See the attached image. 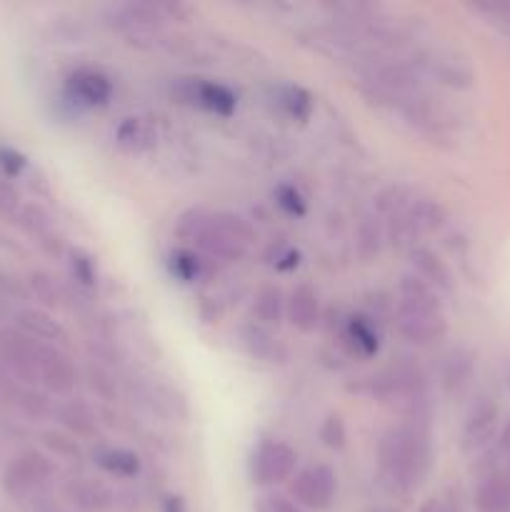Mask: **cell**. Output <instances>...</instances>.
Masks as SVG:
<instances>
[{"instance_id":"cell-23","label":"cell","mask_w":510,"mask_h":512,"mask_svg":"<svg viewBox=\"0 0 510 512\" xmlns=\"http://www.w3.org/2000/svg\"><path fill=\"white\" fill-rule=\"evenodd\" d=\"M408 215L415 233H418V238L420 235L438 233V230L445 225V220H448V210H445V205L440 203V200L428 198V195H418V198L410 203Z\"/></svg>"},{"instance_id":"cell-20","label":"cell","mask_w":510,"mask_h":512,"mask_svg":"<svg viewBox=\"0 0 510 512\" xmlns=\"http://www.w3.org/2000/svg\"><path fill=\"white\" fill-rule=\"evenodd\" d=\"M58 420L73 438L95 440L98 438V420L83 400H68L58 408Z\"/></svg>"},{"instance_id":"cell-3","label":"cell","mask_w":510,"mask_h":512,"mask_svg":"<svg viewBox=\"0 0 510 512\" xmlns=\"http://www.w3.org/2000/svg\"><path fill=\"white\" fill-rule=\"evenodd\" d=\"M55 465L38 450H23L8 463L3 473V488L13 500H30L53 480Z\"/></svg>"},{"instance_id":"cell-28","label":"cell","mask_w":510,"mask_h":512,"mask_svg":"<svg viewBox=\"0 0 510 512\" xmlns=\"http://www.w3.org/2000/svg\"><path fill=\"white\" fill-rule=\"evenodd\" d=\"M400 303H408V305H418V308H433V310H443L440 305L438 293L435 288H430L423 278L418 275H405L400 280Z\"/></svg>"},{"instance_id":"cell-30","label":"cell","mask_w":510,"mask_h":512,"mask_svg":"<svg viewBox=\"0 0 510 512\" xmlns=\"http://www.w3.org/2000/svg\"><path fill=\"white\" fill-rule=\"evenodd\" d=\"M28 285L30 290H33L35 298H38L45 308H60V305H63V285H60L53 275L45 273V270H33V273L28 275Z\"/></svg>"},{"instance_id":"cell-12","label":"cell","mask_w":510,"mask_h":512,"mask_svg":"<svg viewBox=\"0 0 510 512\" xmlns=\"http://www.w3.org/2000/svg\"><path fill=\"white\" fill-rule=\"evenodd\" d=\"M65 500L83 512H105L115 505V493L95 478H73L63 488Z\"/></svg>"},{"instance_id":"cell-22","label":"cell","mask_w":510,"mask_h":512,"mask_svg":"<svg viewBox=\"0 0 510 512\" xmlns=\"http://www.w3.org/2000/svg\"><path fill=\"white\" fill-rule=\"evenodd\" d=\"M343 338L363 358H373L380 350V333L375 328L373 318H368V315H350L348 323H345Z\"/></svg>"},{"instance_id":"cell-19","label":"cell","mask_w":510,"mask_h":512,"mask_svg":"<svg viewBox=\"0 0 510 512\" xmlns=\"http://www.w3.org/2000/svg\"><path fill=\"white\" fill-rule=\"evenodd\" d=\"M15 223H18L20 228L30 235V238L38 240L40 248H45L48 253H53V255L60 253V235L55 233L53 223H50V215L45 213L40 205H35V203L23 205V210H20V215Z\"/></svg>"},{"instance_id":"cell-37","label":"cell","mask_w":510,"mask_h":512,"mask_svg":"<svg viewBox=\"0 0 510 512\" xmlns=\"http://www.w3.org/2000/svg\"><path fill=\"white\" fill-rule=\"evenodd\" d=\"M275 203L280 205V210H285L288 215H295V218H303L308 205H305L303 195L293 188V185H280L275 190Z\"/></svg>"},{"instance_id":"cell-29","label":"cell","mask_w":510,"mask_h":512,"mask_svg":"<svg viewBox=\"0 0 510 512\" xmlns=\"http://www.w3.org/2000/svg\"><path fill=\"white\" fill-rule=\"evenodd\" d=\"M415 198H418V195H415V190L410 188V185H388V188H383L375 195V210H378L383 218H390V215L400 213V210H408Z\"/></svg>"},{"instance_id":"cell-39","label":"cell","mask_w":510,"mask_h":512,"mask_svg":"<svg viewBox=\"0 0 510 512\" xmlns=\"http://www.w3.org/2000/svg\"><path fill=\"white\" fill-rule=\"evenodd\" d=\"M18 405L28 418H43L48 413V398L35 390H25V393L18 395Z\"/></svg>"},{"instance_id":"cell-18","label":"cell","mask_w":510,"mask_h":512,"mask_svg":"<svg viewBox=\"0 0 510 512\" xmlns=\"http://www.w3.org/2000/svg\"><path fill=\"white\" fill-rule=\"evenodd\" d=\"M18 330H23L28 338L38 340V343L55 345V348L68 345V333H65L63 325L50 318L48 313H43V310H23L18 315Z\"/></svg>"},{"instance_id":"cell-40","label":"cell","mask_w":510,"mask_h":512,"mask_svg":"<svg viewBox=\"0 0 510 512\" xmlns=\"http://www.w3.org/2000/svg\"><path fill=\"white\" fill-rule=\"evenodd\" d=\"M25 165H28V160H25L23 153H18V150L13 148H0V170H3L8 178H18L25 170Z\"/></svg>"},{"instance_id":"cell-8","label":"cell","mask_w":510,"mask_h":512,"mask_svg":"<svg viewBox=\"0 0 510 512\" xmlns=\"http://www.w3.org/2000/svg\"><path fill=\"white\" fill-rule=\"evenodd\" d=\"M175 93H178V98H183V103L198 105V108L220 115V118H230L235 113V105H238L233 90L200 78H183Z\"/></svg>"},{"instance_id":"cell-1","label":"cell","mask_w":510,"mask_h":512,"mask_svg":"<svg viewBox=\"0 0 510 512\" xmlns=\"http://www.w3.org/2000/svg\"><path fill=\"white\" fill-rule=\"evenodd\" d=\"M433 463V445H430L428 423H405L385 430L378 443V465L385 480L398 490H413L428 475Z\"/></svg>"},{"instance_id":"cell-32","label":"cell","mask_w":510,"mask_h":512,"mask_svg":"<svg viewBox=\"0 0 510 512\" xmlns=\"http://www.w3.org/2000/svg\"><path fill=\"white\" fill-rule=\"evenodd\" d=\"M215 223H218V228L223 230V233H228L230 238L238 240V243L245 245V248H248V245L258 238V233H255L253 225L235 213H215Z\"/></svg>"},{"instance_id":"cell-9","label":"cell","mask_w":510,"mask_h":512,"mask_svg":"<svg viewBox=\"0 0 510 512\" xmlns=\"http://www.w3.org/2000/svg\"><path fill=\"white\" fill-rule=\"evenodd\" d=\"M495 428H498V403L488 395H480L470 405L468 415H465L463 433H460V445H463L465 453L483 450L493 440Z\"/></svg>"},{"instance_id":"cell-16","label":"cell","mask_w":510,"mask_h":512,"mask_svg":"<svg viewBox=\"0 0 510 512\" xmlns=\"http://www.w3.org/2000/svg\"><path fill=\"white\" fill-rule=\"evenodd\" d=\"M240 345H243L250 358L263 360V363L275 365L288 360V348L270 330H265L263 325H245L240 330Z\"/></svg>"},{"instance_id":"cell-11","label":"cell","mask_w":510,"mask_h":512,"mask_svg":"<svg viewBox=\"0 0 510 512\" xmlns=\"http://www.w3.org/2000/svg\"><path fill=\"white\" fill-rule=\"evenodd\" d=\"M68 95L80 105H108L113 98V83L100 70L78 68L68 75Z\"/></svg>"},{"instance_id":"cell-44","label":"cell","mask_w":510,"mask_h":512,"mask_svg":"<svg viewBox=\"0 0 510 512\" xmlns=\"http://www.w3.org/2000/svg\"><path fill=\"white\" fill-rule=\"evenodd\" d=\"M505 460H508V465H505V468H508V470H510V455H508V458H505Z\"/></svg>"},{"instance_id":"cell-36","label":"cell","mask_w":510,"mask_h":512,"mask_svg":"<svg viewBox=\"0 0 510 512\" xmlns=\"http://www.w3.org/2000/svg\"><path fill=\"white\" fill-rule=\"evenodd\" d=\"M88 385L93 388V393L98 395V398L108 400V403H113V400L118 398V390H115V380L110 378L108 370L100 368V365H90V368H88Z\"/></svg>"},{"instance_id":"cell-27","label":"cell","mask_w":510,"mask_h":512,"mask_svg":"<svg viewBox=\"0 0 510 512\" xmlns=\"http://www.w3.org/2000/svg\"><path fill=\"white\" fill-rule=\"evenodd\" d=\"M253 313L263 325H278L285 318V298L280 288H275V285L260 288L253 300Z\"/></svg>"},{"instance_id":"cell-5","label":"cell","mask_w":510,"mask_h":512,"mask_svg":"<svg viewBox=\"0 0 510 512\" xmlns=\"http://www.w3.org/2000/svg\"><path fill=\"white\" fill-rule=\"evenodd\" d=\"M395 328L408 343L430 345L448 333V320L443 310L418 308V305L400 303L395 305Z\"/></svg>"},{"instance_id":"cell-6","label":"cell","mask_w":510,"mask_h":512,"mask_svg":"<svg viewBox=\"0 0 510 512\" xmlns=\"http://www.w3.org/2000/svg\"><path fill=\"white\" fill-rule=\"evenodd\" d=\"M38 353L40 343L38 340L28 338L23 330H0V360L5 368L23 383L35 385L38 380Z\"/></svg>"},{"instance_id":"cell-4","label":"cell","mask_w":510,"mask_h":512,"mask_svg":"<svg viewBox=\"0 0 510 512\" xmlns=\"http://www.w3.org/2000/svg\"><path fill=\"white\" fill-rule=\"evenodd\" d=\"M298 455L288 443L280 440H263L250 458V478L260 488H273L285 483L295 473Z\"/></svg>"},{"instance_id":"cell-21","label":"cell","mask_w":510,"mask_h":512,"mask_svg":"<svg viewBox=\"0 0 510 512\" xmlns=\"http://www.w3.org/2000/svg\"><path fill=\"white\" fill-rule=\"evenodd\" d=\"M475 373V358L468 348H453L445 355L443 385L448 393H463Z\"/></svg>"},{"instance_id":"cell-7","label":"cell","mask_w":510,"mask_h":512,"mask_svg":"<svg viewBox=\"0 0 510 512\" xmlns=\"http://www.w3.org/2000/svg\"><path fill=\"white\" fill-rule=\"evenodd\" d=\"M295 505H303L308 510H325L333 505L335 493H338V478L335 470L328 465H310L295 475L290 485Z\"/></svg>"},{"instance_id":"cell-35","label":"cell","mask_w":510,"mask_h":512,"mask_svg":"<svg viewBox=\"0 0 510 512\" xmlns=\"http://www.w3.org/2000/svg\"><path fill=\"white\" fill-rule=\"evenodd\" d=\"M70 273L83 288H93L98 283V270H95L93 258L83 250H70Z\"/></svg>"},{"instance_id":"cell-26","label":"cell","mask_w":510,"mask_h":512,"mask_svg":"<svg viewBox=\"0 0 510 512\" xmlns=\"http://www.w3.org/2000/svg\"><path fill=\"white\" fill-rule=\"evenodd\" d=\"M275 98H278L275 103L283 108V113L290 115L293 120H298V123H305V120H310V115H313V95L305 88H300V85H280Z\"/></svg>"},{"instance_id":"cell-17","label":"cell","mask_w":510,"mask_h":512,"mask_svg":"<svg viewBox=\"0 0 510 512\" xmlns=\"http://www.w3.org/2000/svg\"><path fill=\"white\" fill-rule=\"evenodd\" d=\"M410 260H413V268L418 270V278H423L430 288L443 290V293H453L455 280L450 268L445 265V260L438 253H433L430 248H413L410 250Z\"/></svg>"},{"instance_id":"cell-41","label":"cell","mask_w":510,"mask_h":512,"mask_svg":"<svg viewBox=\"0 0 510 512\" xmlns=\"http://www.w3.org/2000/svg\"><path fill=\"white\" fill-rule=\"evenodd\" d=\"M260 512H303L300 505H295L293 500L283 498V495H273V498L265 500V505L260 508Z\"/></svg>"},{"instance_id":"cell-31","label":"cell","mask_w":510,"mask_h":512,"mask_svg":"<svg viewBox=\"0 0 510 512\" xmlns=\"http://www.w3.org/2000/svg\"><path fill=\"white\" fill-rule=\"evenodd\" d=\"M170 270L183 283H193V280H198L203 275L205 260L200 255H195L193 250H178V253L170 255Z\"/></svg>"},{"instance_id":"cell-15","label":"cell","mask_w":510,"mask_h":512,"mask_svg":"<svg viewBox=\"0 0 510 512\" xmlns=\"http://www.w3.org/2000/svg\"><path fill=\"white\" fill-rule=\"evenodd\" d=\"M475 508L478 512H510V470H485L475 488Z\"/></svg>"},{"instance_id":"cell-14","label":"cell","mask_w":510,"mask_h":512,"mask_svg":"<svg viewBox=\"0 0 510 512\" xmlns=\"http://www.w3.org/2000/svg\"><path fill=\"white\" fill-rule=\"evenodd\" d=\"M158 143V128L145 115H128L115 128V145L128 155H143Z\"/></svg>"},{"instance_id":"cell-33","label":"cell","mask_w":510,"mask_h":512,"mask_svg":"<svg viewBox=\"0 0 510 512\" xmlns=\"http://www.w3.org/2000/svg\"><path fill=\"white\" fill-rule=\"evenodd\" d=\"M43 443H45V448L53 450L58 458L70 460V463H78V460H83V450H80L78 440H75L73 435L58 433V430H45Z\"/></svg>"},{"instance_id":"cell-42","label":"cell","mask_w":510,"mask_h":512,"mask_svg":"<svg viewBox=\"0 0 510 512\" xmlns=\"http://www.w3.org/2000/svg\"><path fill=\"white\" fill-rule=\"evenodd\" d=\"M420 512H460V505L450 498H430Z\"/></svg>"},{"instance_id":"cell-10","label":"cell","mask_w":510,"mask_h":512,"mask_svg":"<svg viewBox=\"0 0 510 512\" xmlns=\"http://www.w3.org/2000/svg\"><path fill=\"white\" fill-rule=\"evenodd\" d=\"M38 380L55 395H68L78 383V370L63 348L40 343Z\"/></svg>"},{"instance_id":"cell-38","label":"cell","mask_w":510,"mask_h":512,"mask_svg":"<svg viewBox=\"0 0 510 512\" xmlns=\"http://www.w3.org/2000/svg\"><path fill=\"white\" fill-rule=\"evenodd\" d=\"M20 210H23V203H20L18 190L8 183H0V215H3V218H10L15 223Z\"/></svg>"},{"instance_id":"cell-34","label":"cell","mask_w":510,"mask_h":512,"mask_svg":"<svg viewBox=\"0 0 510 512\" xmlns=\"http://www.w3.org/2000/svg\"><path fill=\"white\" fill-rule=\"evenodd\" d=\"M320 440H323L330 450L345 448V440H348V428H345L343 415L340 413L325 415L323 425H320Z\"/></svg>"},{"instance_id":"cell-24","label":"cell","mask_w":510,"mask_h":512,"mask_svg":"<svg viewBox=\"0 0 510 512\" xmlns=\"http://www.w3.org/2000/svg\"><path fill=\"white\" fill-rule=\"evenodd\" d=\"M95 465L115 478H135L140 473V458L125 448H98L93 453Z\"/></svg>"},{"instance_id":"cell-2","label":"cell","mask_w":510,"mask_h":512,"mask_svg":"<svg viewBox=\"0 0 510 512\" xmlns=\"http://www.w3.org/2000/svg\"><path fill=\"white\" fill-rule=\"evenodd\" d=\"M408 63L418 70L420 78H433L435 83L448 85V88H470L475 80L468 60L450 48L413 50Z\"/></svg>"},{"instance_id":"cell-25","label":"cell","mask_w":510,"mask_h":512,"mask_svg":"<svg viewBox=\"0 0 510 512\" xmlns=\"http://www.w3.org/2000/svg\"><path fill=\"white\" fill-rule=\"evenodd\" d=\"M383 240H385V228L380 225L378 215L375 213L363 215L358 228H355V250H358L360 260H363V263H373V260L380 255Z\"/></svg>"},{"instance_id":"cell-43","label":"cell","mask_w":510,"mask_h":512,"mask_svg":"<svg viewBox=\"0 0 510 512\" xmlns=\"http://www.w3.org/2000/svg\"><path fill=\"white\" fill-rule=\"evenodd\" d=\"M498 453L505 455V458L510 455V420L505 423L503 433H500V438H498Z\"/></svg>"},{"instance_id":"cell-13","label":"cell","mask_w":510,"mask_h":512,"mask_svg":"<svg viewBox=\"0 0 510 512\" xmlns=\"http://www.w3.org/2000/svg\"><path fill=\"white\" fill-rule=\"evenodd\" d=\"M285 318L300 333H313L320 323L318 290L308 283L290 290L288 300H285Z\"/></svg>"}]
</instances>
